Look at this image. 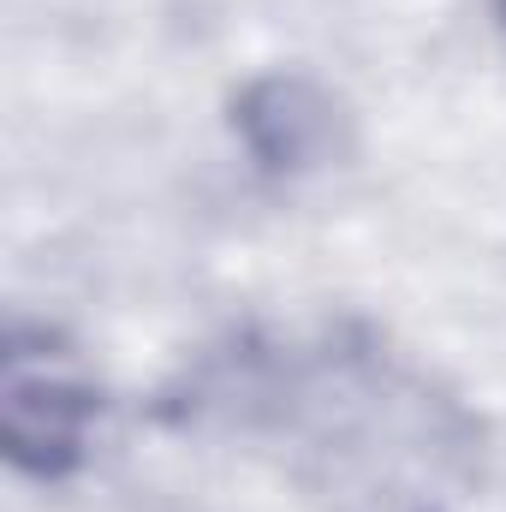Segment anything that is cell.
I'll use <instances>...</instances> for the list:
<instances>
[{
    "mask_svg": "<svg viewBox=\"0 0 506 512\" xmlns=\"http://www.w3.org/2000/svg\"><path fill=\"white\" fill-rule=\"evenodd\" d=\"M96 382L84 358L42 322H12L0 352V429L24 477L60 483L84 465L96 429Z\"/></svg>",
    "mask_w": 506,
    "mask_h": 512,
    "instance_id": "1",
    "label": "cell"
},
{
    "mask_svg": "<svg viewBox=\"0 0 506 512\" xmlns=\"http://www.w3.org/2000/svg\"><path fill=\"white\" fill-rule=\"evenodd\" d=\"M239 131L262 167H316L334 149V102L304 78H262L239 102Z\"/></svg>",
    "mask_w": 506,
    "mask_h": 512,
    "instance_id": "2",
    "label": "cell"
}]
</instances>
